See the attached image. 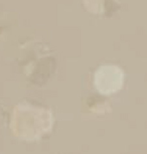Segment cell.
<instances>
[{
	"mask_svg": "<svg viewBox=\"0 0 147 154\" xmlns=\"http://www.w3.org/2000/svg\"><path fill=\"white\" fill-rule=\"evenodd\" d=\"M123 72L116 66H103L95 74V85L102 94L115 93L122 87Z\"/></svg>",
	"mask_w": 147,
	"mask_h": 154,
	"instance_id": "6da1fadb",
	"label": "cell"
}]
</instances>
